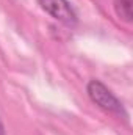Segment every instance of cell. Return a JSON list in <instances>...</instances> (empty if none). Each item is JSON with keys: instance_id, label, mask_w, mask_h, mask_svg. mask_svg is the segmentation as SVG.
I'll list each match as a JSON object with an SVG mask.
<instances>
[{"instance_id": "1", "label": "cell", "mask_w": 133, "mask_h": 135, "mask_svg": "<svg viewBox=\"0 0 133 135\" xmlns=\"http://www.w3.org/2000/svg\"><path fill=\"white\" fill-rule=\"evenodd\" d=\"M88 90V94L91 98V101L94 102L96 105H99L100 108L113 116H117V118H127V113L122 107L121 101L102 83L99 80H91L86 86Z\"/></svg>"}, {"instance_id": "4", "label": "cell", "mask_w": 133, "mask_h": 135, "mask_svg": "<svg viewBox=\"0 0 133 135\" xmlns=\"http://www.w3.org/2000/svg\"><path fill=\"white\" fill-rule=\"evenodd\" d=\"M0 135H3V126H2V121H0Z\"/></svg>"}, {"instance_id": "2", "label": "cell", "mask_w": 133, "mask_h": 135, "mask_svg": "<svg viewBox=\"0 0 133 135\" xmlns=\"http://www.w3.org/2000/svg\"><path fill=\"white\" fill-rule=\"evenodd\" d=\"M38 3L53 19L66 25H74L77 22V14L67 0H38Z\"/></svg>"}, {"instance_id": "3", "label": "cell", "mask_w": 133, "mask_h": 135, "mask_svg": "<svg viewBox=\"0 0 133 135\" xmlns=\"http://www.w3.org/2000/svg\"><path fill=\"white\" fill-rule=\"evenodd\" d=\"M114 9L122 21H132V0H114Z\"/></svg>"}]
</instances>
